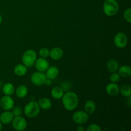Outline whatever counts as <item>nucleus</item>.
Returning <instances> with one entry per match:
<instances>
[{"mask_svg": "<svg viewBox=\"0 0 131 131\" xmlns=\"http://www.w3.org/2000/svg\"><path fill=\"white\" fill-rule=\"evenodd\" d=\"M114 44L118 48L122 49L126 47L128 43V38L126 35L123 32H120L116 34L114 37Z\"/></svg>", "mask_w": 131, "mask_h": 131, "instance_id": "nucleus-8", "label": "nucleus"}, {"mask_svg": "<svg viewBox=\"0 0 131 131\" xmlns=\"http://www.w3.org/2000/svg\"><path fill=\"white\" fill-rule=\"evenodd\" d=\"M106 91L107 94L112 97H115L120 93V87L116 83H110L106 87Z\"/></svg>", "mask_w": 131, "mask_h": 131, "instance_id": "nucleus-11", "label": "nucleus"}, {"mask_svg": "<svg viewBox=\"0 0 131 131\" xmlns=\"http://www.w3.org/2000/svg\"><path fill=\"white\" fill-rule=\"evenodd\" d=\"M120 93L124 97L126 98H130L131 97V87L129 84H123L120 88Z\"/></svg>", "mask_w": 131, "mask_h": 131, "instance_id": "nucleus-23", "label": "nucleus"}, {"mask_svg": "<svg viewBox=\"0 0 131 131\" xmlns=\"http://www.w3.org/2000/svg\"><path fill=\"white\" fill-rule=\"evenodd\" d=\"M62 104L65 110L68 111H73L75 110L79 104V98L78 95L72 92H67L64 93L62 98Z\"/></svg>", "mask_w": 131, "mask_h": 131, "instance_id": "nucleus-1", "label": "nucleus"}, {"mask_svg": "<svg viewBox=\"0 0 131 131\" xmlns=\"http://www.w3.org/2000/svg\"><path fill=\"white\" fill-rule=\"evenodd\" d=\"M44 84H46L47 86H51V84H52V79H48V78H46V81H45Z\"/></svg>", "mask_w": 131, "mask_h": 131, "instance_id": "nucleus-29", "label": "nucleus"}, {"mask_svg": "<svg viewBox=\"0 0 131 131\" xmlns=\"http://www.w3.org/2000/svg\"><path fill=\"white\" fill-rule=\"evenodd\" d=\"M72 120L75 124L82 125L89 120V114L87 113L85 111H75L72 115Z\"/></svg>", "mask_w": 131, "mask_h": 131, "instance_id": "nucleus-5", "label": "nucleus"}, {"mask_svg": "<svg viewBox=\"0 0 131 131\" xmlns=\"http://www.w3.org/2000/svg\"><path fill=\"white\" fill-rule=\"evenodd\" d=\"M85 130V129H84V127L83 126H82V125H79V126L77 127V130L78 131H84Z\"/></svg>", "mask_w": 131, "mask_h": 131, "instance_id": "nucleus-30", "label": "nucleus"}, {"mask_svg": "<svg viewBox=\"0 0 131 131\" xmlns=\"http://www.w3.org/2000/svg\"><path fill=\"white\" fill-rule=\"evenodd\" d=\"M46 78L50 79H54L58 76L59 75V69L56 67L51 66L49 67L48 69L46 71Z\"/></svg>", "mask_w": 131, "mask_h": 131, "instance_id": "nucleus-14", "label": "nucleus"}, {"mask_svg": "<svg viewBox=\"0 0 131 131\" xmlns=\"http://www.w3.org/2000/svg\"><path fill=\"white\" fill-rule=\"evenodd\" d=\"M87 131H101V126L98 124H93L90 125L86 129Z\"/></svg>", "mask_w": 131, "mask_h": 131, "instance_id": "nucleus-28", "label": "nucleus"}, {"mask_svg": "<svg viewBox=\"0 0 131 131\" xmlns=\"http://www.w3.org/2000/svg\"><path fill=\"white\" fill-rule=\"evenodd\" d=\"M26 65L24 64H17L15 66L14 69V72L15 74L17 76L22 77L24 76L26 74L27 72H28V69Z\"/></svg>", "mask_w": 131, "mask_h": 131, "instance_id": "nucleus-15", "label": "nucleus"}, {"mask_svg": "<svg viewBox=\"0 0 131 131\" xmlns=\"http://www.w3.org/2000/svg\"><path fill=\"white\" fill-rule=\"evenodd\" d=\"M0 106L5 111H10L14 107V99L11 96H3L0 100Z\"/></svg>", "mask_w": 131, "mask_h": 131, "instance_id": "nucleus-9", "label": "nucleus"}, {"mask_svg": "<svg viewBox=\"0 0 131 131\" xmlns=\"http://www.w3.org/2000/svg\"><path fill=\"white\" fill-rule=\"evenodd\" d=\"M14 116L12 112L10 111H5L0 115V122L2 124H8L12 123Z\"/></svg>", "mask_w": 131, "mask_h": 131, "instance_id": "nucleus-13", "label": "nucleus"}, {"mask_svg": "<svg viewBox=\"0 0 131 131\" xmlns=\"http://www.w3.org/2000/svg\"><path fill=\"white\" fill-rule=\"evenodd\" d=\"M15 90L14 84L11 83H5L2 88V91L5 95H12L15 92Z\"/></svg>", "mask_w": 131, "mask_h": 131, "instance_id": "nucleus-21", "label": "nucleus"}, {"mask_svg": "<svg viewBox=\"0 0 131 131\" xmlns=\"http://www.w3.org/2000/svg\"><path fill=\"white\" fill-rule=\"evenodd\" d=\"M15 92L17 97L20 99H23L26 97L28 93V90L25 85L22 84V85L19 86L16 88V90H15Z\"/></svg>", "mask_w": 131, "mask_h": 131, "instance_id": "nucleus-20", "label": "nucleus"}, {"mask_svg": "<svg viewBox=\"0 0 131 131\" xmlns=\"http://www.w3.org/2000/svg\"><path fill=\"white\" fill-rule=\"evenodd\" d=\"M37 59V52L33 49H28L24 52L22 56L23 63L27 67H31L35 65Z\"/></svg>", "mask_w": 131, "mask_h": 131, "instance_id": "nucleus-4", "label": "nucleus"}, {"mask_svg": "<svg viewBox=\"0 0 131 131\" xmlns=\"http://www.w3.org/2000/svg\"><path fill=\"white\" fill-rule=\"evenodd\" d=\"M2 21H3V18H2V16H1V15L0 14V25H1V24L2 23Z\"/></svg>", "mask_w": 131, "mask_h": 131, "instance_id": "nucleus-31", "label": "nucleus"}, {"mask_svg": "<svg viewBox=\"0 0 131 131\" xmlns=\"http://www.w3.org/2000/svg\"><path fill=\"white\" fill-rule=\"evenodd\" d=\"M65 91L63 90L61 87L60 86H55L51 90V96L54 99H60L62 98L63 95Z\"/></svg>", "mask_w": 131, "mask_h": 131, "instance_id": "nucleus-17", "label": "nucleus"}, {"mask_svg": "<svg viewBox=\"0 0 131 131\" xmlns=\"http://www.w3.org/2000/svg\"><path fill=\"white\" fill-rule=\"evenodd\" d=\"M12 127L15 130L17 131H23L25 130L28 125L26 120L21 116L14 117L12 122Z\"/></svg>", "mask_w": 131, "mask_h": 131, "instance_id": "nucleus-6", "label": "nucleus"}, {"mask_svg": "<svg viewBox=\"0 0 131 131\" xmlns=\"http://www.w3.org/2000/svg\"><path fill=\"white\" fill-rule=\"evenodd\" d=\"M119 10L118 3L116 0H106L103 5L104 13L109 17L116 15Z\"/></svg>", "mask_w": 131, "mask_h": 131, "instance_id": "nucleus-2", "label": "nucleus"}, {"mask_svg": "<svg viewBox=\"0 0 131 131\" xmlns=\"http://www.w3.org/2000/svg\"><path fill=\"white\" fill-rule=\"evenodd\" d=\"M118 73L120 74V77L123 78H129L131 75V68L126 65L119 67L118 69Z\"/></svg>", "mask_w": 131, "mask_h": 131, "instance_id": "nucleus-18", "label": "nucleus"}, {"mask_svg": "<svg viewBox=\"0 0 131 131\" xmlns=\"http://www.w3.org/2000/svg\"><path fill=\"white\" fill-rule=\"evenodd\" d=\"M49 50L46 47L41 48L39 51L40 56L41 58H47L49 56Z\"/></svg>", "mask_w": 131, "mask_h": 131, "instance_id": "nucleus-25", "label": "nucleus"}, {"mask_svg": "<svg viewBox=\"0 0 131 131\" xmlns=\"http://www.w3.org/2000/svg\"><path fill=\"white\" fill-rule=\"evenodd\" d=\"M40 107L43 110H47L52 106V102L47 97H42L38 100V102Z\"/></svg>", "mask_w": 131, "mask_h": 131, "instance_id": "nucleus-16", "label": "nucleus"}, {"mask_svg": "<svg viewBox=\"0 0 131 131\" xmlns=\"http://www.w3.org/2000/svg\"><path fill=\"white\" fill-rule=\"evenodd\" d=\"M46 75L44 72L37 71L31 75V81L32 84L37 86H40L44 84L46 79Z\"/></svg>", "mask_w": 131, "mask_h": 131, "instance_id": "nucleus-7", "label": "nucleus"}, {"mask_svg": "<svg viewBox=\"0 0 131 131\" xmlns=\"http://www.w3.org/2000/svg\"><path fill=\"white\" fill-rule=\"evenodd\" d=\"M95 102L92 100H88L85 102L84 106V111L88 114H93L96 110Z\"/></svg>", "mask_w": 131, "mask_h": 131, "instance_id": "nucleus-19", "label": "nucleus"}, {"mask_svg": "<svg viewBox=\"0 0 131 131\" xmlns=\"http://www.w3.org/2000/svg\"><path fill=\"white\" fill-rule=\"evenodd\" d=\"M12 112L13 115H14V117L15 116H21L22 114H23V110L19 106H16V107H14L12 109Z\"/></svg>", "mask_w": 131, "mask_h": 131, "instance_id": "nucleus-26", "label": "nucleus"}, {"mask_svg": "<svg viewBox=\"0 0 131 131\" xmlns=\"http://www.w3.org/2000/svg\"><path fill=\"white\" fill-rule=\"evenodd\" d=\"M106 67H107V69L110 72H116L118 71V69L119 68V63L116 60H110L107 62Z\"/></svg>", "mask_w": 131, "mask_h": 131, "instance_id": "nucleus-22", "label": "nucleus"}, {"mask_svg": "<svg viewBox=\"0 0 131 131\" xmlns=\"http://www.w3.org/2000/svg\"><path fill=\"white\" fill-rule=\"evenodd\" d=\"M1 129H2V123L0 122V130H1Z\"/></svg>", "mask_w": 131, "mask_h": 131, "instance_id": "nucleus-32", "label": "nucleus"}, {"mask_svg": "<svg viewBox=\"0 0 131 131\" xmlns=\"http://www.w3.org/2000/svg\"><path fill=\"white\" fill-rule=\"evenodd\" d=\"M63 56V51L60 47H54L49 51V56L52 60L58 61L62 58Z\"/></svg>", "mask_w": 131, "mask_h": 131, "instance_id": "nucleus-12", "label": "nucleus"}, {"mask_svg": "<svg viewBox=\"0 0 131 131\" xmlns=\"http://www.w3.org/2000/svg\"><path fill=\"white\" fill-rule=\"evenodd\" d=\"M110 81H111V83H117L118 82H119L120 79V75L117 72H113L111 74V75H110Z\"/></svg>", "mask_w": 131, "mask_h": 131, "instance_id": "nucleus-24", "label": "nucleus"}, {"mask_svg": "<svg viewBox=\"0 0 131 131\" xmlns=\"http://www.w3.org/2000/svg\"><path fill=\"white\" fill-rule=\"evenodd\" d=\"M35 66L37 71L44 72L49 67V63L46 60V58L40 57L37 59L35 63Z\"/></svg>", "mask_w": 131, "mask_h": 131, "instance_id": "nucleus-10", "label": "nucleus"}, {"mask_svg": "<svg viewBox=\"0 0 131 131\" xmlns=\"http://www.w3.org/2000/svg\"><path fill=\"white\" fill-rule=\"evenodd\" d=\"M40 107L38 102L34 101L28 102L24 109V113L26 116L31 118L37 117L40 113Z\"/></svg>", "mask_w": 131, "mask_h": 131, "instance_id": "nucleus-3", "label": "nucleus"}, {"mask_svg": "<svg viewBox=\"0 0 131 131\" xmlns=\"http://www.w3.org/2000/svg\"><path fill=\"white\" fill-rule=\"evenodd\" d=\"M124 18L127 23H130L131 22V9L127 8L124 11Z\"/></svg>", "mask_w": 131, "mask_h": 131, "instance_id": "nucleus-27", "label": "nucleus"}]
</instances>
